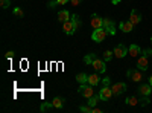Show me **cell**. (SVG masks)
I'll return each instance as SVG.
<instances>
[{
	"instance_id": "1",
	"label": "cell",
	"mask_w": 152,
	"mask_h": 113,
	"mask_svg": "<svg viewBox=\"0 0 152 113\" xmlns=\"http://www.w3.org/2000/svg\"><path fill=\"white\" fill-rule=\"evenodd\" d=\"M152 55V49H145L143 51V55L137 60V69H140V70H146L149 67V57Z\"/></svg>"
},
{
	"instance_id": "2",
	"label": "cell",
	"mask_w": 152,
	"mask_h": 113,
	"mask_svg": "<svg viewBox=\"0 0 152 113\" xmlns=\"http://www.w3.org/2000/svg\"><path fill=\"white\" fill-rule=\"evenodd\" d=\"M84 98H90V96H93L94 95V86H91V84H79V90H78Z\"/></svg>"
},
{
	"instance_id": "3",
	"label": "cell",
	"mask_w": 152,
	"mask_h": 113,
	"mask_svg": "<svg viewBox=\"0 0 152 113\" xmlns=\"http://www.w3.org/2000/svg\"><path fill=\"white\" fill-rule=\"evenodd\" d=\"M108 32L104 29V28H99V29H94L93 34H91V40L96 41V43H102L105 38H107Z\"/></svg>"
},
{
	"instance_id": "4",
	"label": "cell",
	"mask_w": 152,
	"mask_h": 113,
	"mask_svg": "<svg viewBox=\"0 0 152 113\" xmlns=\"http://www.w3.org/2000/svg\"><path fill=\"white\" fill-rule=\"evenodd\" d=\"M105 60L104 58H96L93 63H91V66L94 67V70L96 72H99V73H105L107 72V64H105Z\"/></svg>"
},
{
	"instance_id": "5",
	"label": "cell",
	"mask_w": 152,
	"mask_h": 113,
	"mask_svg": "<svg viewBox=\"0 0 152 113\" xmlns=\"http://www.w3.org/2000/svg\"><path fill=\"white\" fill-rule=\"evenodd\" d=\"M99 96L102 101H110V99L114 96L113 90H111V86H102V89L99 90Z\"/></svg>"
},
{
	"instance_id": "6",
	"label": "cell",
	"mask_w": 152,
	"mask_h": 113,
	"mask_svg": "<svg viewBox=\"0 0 152 113\" xmlns=\"http://www.w3.org/2000/svg\"><path fill=\"white\" fill-rule=\"evenodd\" d=\"M102 28L110 34V35H116V24L111 18H104V23H102Z\"/></svg>"
},
{
	"instance_id": "7",
	"label": "cell",
	"mask_w": 152,
	"mask_h": 113,
	"mask_svg": "<svg viewBox=\"0 0 152 113\" xmlns=\"http://www.w3.org/2000/svg\"><path fill=\"white\" fill-rule=\"evenodd\" d=\"M111 90H113L114 96H120L126 90V84L125 83H114V84H111Z\"/></svg>"
},
{
	"instance_id": "8",
	"label": "cell",
	"mask_w": 152,
	"mask_h": 113,
	"mask_svg": "<svg viewBox=\"0 0 152 113\" xmlns=\"http://www.w3.org/2000/svg\"><path fill=\"white\" fill-rule=\"evenodd\" d=\"M126 75L134 81V83H138V81H142L143 78V75H142V70L140 69H129L128 72H126Z\"/></svg>"
},
{
	"instance_id": "9",
	"label": "cell",
	"mask_w": 152,
	"mask_h": 113,
	"mask_svg": "<svg viewBox=\"0 0 152 113\" xmlns=\"http://www.w3.org/2000/svg\"><path fill=\"white\" fill-rule=\"evenodd\" d=\"M113 52H114V57L116 58H123V57L128 55V47L123 46V44H117L116 47H114Z\"/></svg>"
},
{
	"instance_id": "10",
	"label": "cell",
	"mask_w": 152,
	"mask_h": 113,
	"mask_svg": "<svg viewBox=\"0 0 152 113\" xmlns=\"http://www.w3.org/2000/svg\"><path fill=\"white\" fill-rule=\"evenodd\" d=\"M62 29H64V34H66V35H73V34L76 32V29H75V24H73L72 18L62 23Z\"/></svg>"
},
{
	"instance_id": "11",
	"label": "cell",
	"mask_w": 152,
	"mask_h": 113,
	"mask_svg": "<svg viewBox=\"0 0 152 113\" xmlns=\"http://www.w3.org/2000/svg\"><path fill=\"white\" fill-rule=\"evenodd\" d=\"M91 26H93V29H99V28H102V23H104V18L102 17H99L97 14H93L91 16Z\"/></svg>"
},
{
	"instance_id": "12",
	"label": "cell",
	"mask_w": 152,
	"mask_h": 113,
	"mask_svg": "<svg viewBox=\"0 0 152 113\" xmlns=\"http://www.w3.org/2000/svg\"><path fill=\"white\" fill-rule=\"evenodd\" d=\"M70 12L67 11V9H61L59 12H58V21L59 23H64V21H67V20H70Z\"/></svg>"
},
{
	"instance_id": "13",
	"label": "cell",
	"mask_w": 152,
	"mask_h": 113,
	"mask_svg": "<svg viewBox=\"0 0 152 113\" xmlns=\"http://www.w3.org/2000/svg\"><path fill=\"white\" fill-rule=\"evenodd\" d=\"M119 28H120L123 32H131V31L134 29V24H132L129 20H125V21H120Z\"/></svg>"
},
{
	"instance_id": "14",
	"label": "cell",
	"mask_w": 152,
	"mask_h": 113,
	"mask_svg": "<svg viewBox=\"0 0 152 113\" xmlns=\"http://www.w3.org/2000/svg\"><path fill=\"white\" fill-rule=\"evenodd\" d=\"M129 21L135 26V24H138V23L142 21V16L138 14V12H137L135 9H132V11H131V16H129Z\"/></svg>"
},
{
	"instance_id": "15",
	"label": "cell",
	"mask_w": 152,
	"mask_h": 113,
	"mask_svg": "<svg viewBox=\"0 0 152 113\" xmlns=\"http://www.w3.org/2000/svg\"><path fill=\"white\" fill-rule=\"evenodd\" d=\"M138 92H140V95H145V96H149L151 92H152V86L148 83V84H142L140 87H138Z\"/></svg>"
},
{
	"instance_id": "16",
	"label": "cell",
	"mask_w": 152,
	"mask_h": 113,
	"mask_svg": "<svg viewBox=\"0 0 152 113\" xmlns=\"http://www.w3.org/2000/svg\"><path fill=\"white\" fill-rule=\"evenodd\" d=\"M128 54L131 57H137L138 54H142V49H140V46H137V44H131L128 47Z\"/></svg>"
},
{
	"instance_id": "17",
	"label": "cell",
	"mask_w": 152,
	"mask_h": 113,
	"mask_svg": "<svg viewBox=\"0 0 152 113\" xmlns=\"http://www.w3.org/2000/svg\"><path fill=\"white\" fill-rule=\"evenodd\" d=\"M102 81L99 78V75H96V73H93V75H88V84H91V86H99V83Z\"/></svg>"
},
{
	"instance_id": "18",
	"label": "cell",
	"mask_w": 152,
	"mask_h": 113,
	"mask_svg": "<svg viewBox=\"0 0 152 113\" xmlns=\"http://www.w3.org/2000/svg\"><path fill=\"white\" fill-rule=\"evenodd\" d=\"M52 104H53V109H62V107H64V98H62V96H56L52 101Z\"/></svg>"
},
{
	"instance_id": "19",
	"label": "cell",
	"mask_w": 152,
	"mask_h": 113,
	"mask_svg": "<svg viewBox=\"0 0 152 113\" xmlns=\"http://www.w3.org/2000/svg\"><path fill=\"white\" fill-rule=\"evenodd\" d=\"M76 81H78L79 84H87L88 83V75L87 73H78V75H76Z\"/></svg>"
},
{
	"instance_id": "20",
	"label": "cell",
	"mask_w": 152,
	"mask_h": 113,
	"mask_svg": "<svg viewBox=\"0 0 152 113\" xmlns=\"http://www.w3.org/2000/svg\"><path fill=\"white\" fill-rule=\"evenodd\" d=\"M96 58H97V55H96L94 52H91V54H87V55L84 57V63H87V64H90V66H91V63H93Z\"/></svg>"
},
{
	"instance_id": "21",
	"label": "cell",
	"mask_w": 152,
	"mask_h": 113,
	"mask_svg": "<svg viewBox=\"0 0 152 113\" xmlns=\"http://www.w3.org/2000/svg\"><path fill=\"white\" fill-rule=\"evenodd\" d=\"M99 99H100V96L99 95H93V96H90V98H88V106H91V107H94L96 104H97V101H99Z\"/></svg>"
},
{
	"instance_id": "22",
	"label": "cell",
	"mask_w": 152,
	"mask_h": 113,
	"mask_svg": "<svg viewBox=\"0 0 152 113\" xmlns=\"http://www.w3.org/2000/svg\"><path fill=\"white\" fill-rule=\"evenodd\" d=\"M126 104L128 106H137V104H140V101H138L137 96H129V98H126Z\"/></svg>"
},
{
	"instance_id": "23",
	"label": "cell",
	"mask_w": 152,
	"mask_h": 113,
	"mask_svg": "<svg viewBox=\"0 0 152 113\" xmlns=\"http://www.w3.org/2000/svg\"><path fill=\"white\" fill-rule=\"evenodd\" d=\"M113 55H114V52H111V51H105V52L102 54V58H104L105 61H110V60L113 58Z\"/></svg>"
},
{
	"instance_id": "24",
	"label": "cell",
	"mask_w": 152,
	"mask_h": 113,
	"mask_svg": "<svg viewBox=\"0 0 152 113\" xmlns=\"http://www.w3.org/2000/svg\"><path fill=\"white\" fill-rule=\"evenodd\" d=\"M49 109H53V104H52V103H43L41 107H40L41 112H46V110H49Z\"/></svg>"
},
{
	"instance_id": "25",
	"label": "cell",
	"mask_w": 152,
	"mask_h": 113,
	"mask_svg": "<svg viewBox=\"0 0 152 113\" xmlns=\"http://www.w3.org/2000/svg\"><path fill=\"white\" fill-rule=\"evenodd\" d=\"M79 110H81L82 113H91V110H93V107L87 104V106H81V107H79Z\"/></svg>"
},
{
	"instance_id": "26",
	"label": "cell",
	"mask_w": 152,
	"mask_h": 113,
	"mask_svg": "<svg viewBox=\"0 0 152 113\" xmlns=\"http://www.w3.org/2000/svg\"><path fill=\"white\" fill-rule=\"evenodd\" d=\"M138 101H140V104H142V106H148V104L151 103V99H149L148 96H145V95H142V98H140V99H138Z\"/></svg>"
},
{
	"instance_id": "27",
	"label": "cell",
	"mask_w": 152,
	"mask_h": 113,
	"mask_svg": "<svg viewBox=\"0 0 152 113\" xmlns=\"http://www.w3.org/2000/svg\"><path fill=\"white\" fill-rule=\"evenodd\" d=\"M9 5H11V0H0V6H2L3 9H6Z\"/></svg>"
},
{
	"instance_id": "28",
	"label": "cell",
	"mask_w": 152,
	"mask_h": 113,
	"mask_svg": "<svg viewBox=\"0 0 152 113\" xmlns=\"http://www.w3.org/2000/svg\"><path fill=\"white\" fill-rule=\"evenodd\" d=\"M14 16H15V17H23V11H21V8H14Z\"/></svg>"
},
{
	"instance_id": "29",
	"label": "cell",
	"mask_w": 152,
	"mask_h": 113,
	"mask_svg": "<svg viewBox=\"0 0 152 113\" xmlns=\"http://www.w3.org/2000/svg\"><path fill=\"white\" fill-rule=\"evenodd\" d=\"M110 84H111V78H108V77L102 78V86H110Z\"/></svg>"
},
{
	"instance_id": "30",
	"label": "cell",
	"mask_w": 152,
	"mask_h": 113,
	"mask_svg": "<svg viewBox=\"0 0 152 113\" xmlns=\"http://www.w3.org/2000/svg\"><path fill=\"white\" fill-rule=\"evenodd\" d=\"M82 2H84V0H70V3H72L73 6H79Z\"/></svg>"
},
{
	"instance_id": "31",
	"label": "cell",
	"mask_w": 152,
	"mask_h": 113,
	"mask_svg": "<svg viewBox=\"0 0 152 113\" xmlns=\"http://www.w3.org/2000/svg\"><path fill=\"white\" fill-rule=\"evenodd\" d=\"M5 58H6V60H12V58H14V52H12V51H9V52H6V55H5Z\"/></svg>"
},
{
	"instance_id": "32",
	"label": "cell",
	"mask_w": 152,
	"mask_h": 113,
	"mask_svg": "<svg viewBox=\"0 0 152 113\" xmlns=\"http://www.w3.org/2000/svg\"><path fill=\"white\" fill-rule=\"evenodd\" d=\"M91 113H102V109H99V107H93V110H91Z\"/></svg>"
},
{
	"instance_id": "33",
	"label": "cell",
	"mask_w": 152,
	"mask_h": 113,
	"mask_svg": "<svg viewBox=\"0 0 152 113\" xmlns=\"http://www.w3.org/2000/svg\"><path fill=\"white\" fill-rule=\"evenodd\" d=\"M111 2H113V5H119L120 0H111Z\"/></svg>"
},
{
	"instance_id": "34",
	"label": "cell",
	"mask_w": 152,
	"mask_h": 113,
	"mask_svg": "<svg viewBox=\"0 0 152 113\" xmlns=\"http://www.w3.org/2000/svg\"><path fill=\"white\" fill-rule=\"evenodd\" d=\"M149 84H151V86H152V77H151V78H149Z\"/></svg>"
},
{
	"instance_id": "35",
	"label": "cell",
	"mask_w": 152,
	"mask_h": 113,
	"mask_svg": "<svg viewBox=\"0 0 152 113\" xmlns=\"http://www.w3.org/2000/svg\"><path fill=\"white\" fill-rule=\"evenodd\" d=\"M151 41H152V37H151Z\"/></svg>"
}]
</instances>
